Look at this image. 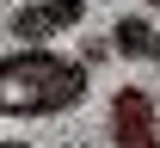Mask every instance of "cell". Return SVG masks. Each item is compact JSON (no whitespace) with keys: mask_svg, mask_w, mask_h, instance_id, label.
<instances>
[{"mask_svg":"<svg viewBox=\"0 0 160 148\" xmlns=\"http://www.w3.org/2000/svg\"><path fill=\"white\" fill-rule=\"evenodd\" d=\"M86 62L56 56L49 43H19L0 56V117H62L86 99Z\"/></svg>","mask_w":160,"mask_h":148,"instance_id":"obj_1","label":"cell"},{"mask_svg":"<svg viewBox=\"0 0 160 148\" xmlns=\"http://www.w3.org/2000/svg\"><path fill=\"white\" fill-rule=\"evenodd\" d=\"M111 148H160V117L142 86L111 93Z\"/></svg>","mask_w":160,"mask_h":148,"instance_id":"obj_2","label":"cell"},{"mask_svg":"<svg viewBox=\"0 0 160 148\" xmlns=\"http://www.w3.org/2000/svg\"><path fill=\"white\" fill-rule=\"evenodd\" d=\"M86 19V0H37V6H19L12 13V37L19 43H49L56 31Z\"/></svg>","mask_w":160,"mask_h":148,"instance_id":"obj_3","label":"cell"},{"mask_svg":"<svg viewBox=\"0 0 160 148\" xmlns=\"http://www.w3.org/2000/svg\"><path fill=\"white\" fill-rule=\"evenodd\" d=\"M154 25L142 19V13H129V19H117L111 25V49H117V56H154Z\"/></svg>","mask_w":160,"mask_h":148,"instance_id":"obj_4","label":"cell"},{"mask_svg":"<svg viewBox=\"0 0 160 148\" xmlns=\"http://www.w3.org/2000/svg\"><path fill=\"white\" fill-rule=\"evenodd\" d=\"M148 62H160V37H154V56H148Z\"/></svg>","mask_w":160,"mask_h":148,"instance_id":"obj_5","label":"cell"},{"mask_svg":"<svg viewBox=\"0 0 160 148\" xmlns=\"http://www.w3.org/2000/svg\"><path fill=\"white\" fill-rule=\"evenodd\" d=\"M0 148H31V142H0Z\"/></svg>","mask_w":160,"mask_h":148,"instance_id":"obj_6","label":"cell"},{"mask_svg":"<svg viewBox=\"0 0 160 148\" xmlns=\"http://www.w3.org/2000/svg\"><path fill=\"white\" fill-rule=\"evenodd\" d=\"M142 6H160V0H142Z\"/></svg>","mask_w":160,"mask_h":148,"instance_id":"obj_7","label":"cell"}]
</instances>
